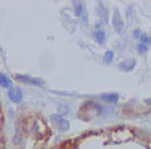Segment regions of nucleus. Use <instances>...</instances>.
Returning <instances> with one entry per match:
<instances>
[{
	"instance_id": "1",
	"label": "nucleus",
	"mask_w": 151,
	"mask_h": 149,
	"mask_svg": "<svg viewBox=\"0 0 151 149\" xmlns=\"http://www.w3.org/2000/svg\"><path fill=\"white\" fill-rule=\"evenodd\" d=\"M74 5H76V13H77V16H81V17H83V20L86 21L85 9H83V7H82V3H81L80 0H74Z\"/></svg>"
},
{
	"instance_id": "2",
	"label": "nucleus",
	"mask_w": 151,
	"mask_h": 149,
	"mask_svg": "<svg viewBox=\"0 0 151 149\" xmlns=\"http://www.w3.org/2000/svg\"><path fill=\"white\" fill-rule=\"evenodd\" d=\"M9 96H11V99L13 100V102H20L21 100V91L19 89H12L9 91Z\"/></svg>"
},
{
	"instance_id": "3",
	"label": "nucleus",
	"mask_w": 151,
	"mask_h": 149,
	"mask_svg": "<svg viewBox=\"0 0 151 149\" xmlns=\"http://www.w3.org/2000/svg\"><path fill=\"white\" fill-rule=\"evenodd\" d=\"M114 26L118 32L122 29V21L119 20V15H118V12H115V15H114Z\"/></svg>"
},
{
	"instance_id": "4",
	"label": "nucleus",
	"mask_w": 151,
	"mask_h": 149,
	"mask_svg": "<svg viewBox=\"0 0 151 149\" xmlns=\"http://www.w3.org/2000/svg\"><path fill=\"white\" fill-rule=\"evenodd\" d=\"M96 38H97V41H98L99 44H104L105 42V33L102 31L96 32Z\"/></svg>"
},
{
	"instance_id": "5",
	"label": "nucleus",
	"mask_w": 151,
	"mask_h": 149,
	"mask_svg": "<svg viewBox=\"0 0 151 149\" xmlns=\"http://www.w3.org/2000/svg\"><path fill=\"white\" fill-rule=\"evenodd\" d=\"M1 84H3V87H9V84H11L7 75H4V74H1Z\"/></svg>"
},
{
	"instance_id": "6",
	"label": "nucleus",
	"mask_w": 151,
	"mask_h": 149,
	"mask_svg": "<svg viewBox=\"0 0 151 149\" xmlns=\"http://www.w3.org/2000/svg\"><path fill=\"white\" fill-rule=\"evenodd\" d=\"M111 60H113V53L111 52H107L106 55H105V61H106V62H109V61H111Z\"/></svg>"
},
{
	"instance_id": "7",
	"label": "nucleus",
	"mask_w": 151,
	"mask_h": 149,
	"mask_svg": "<svg viewBox=\"0 0 151 149\" xmlns=\"http://www.w3.org/2000/svg\"><path fill=\"white\" fill-rule=\"evenodd\" d=\"M141 38H142V44H150V41H151L149 37H146V36H142Z\"/></svg>"
},
{
	"instance_id": "8",
	"label": "nucleus",
	"mask_w": 151,
	"mask_h": 149,
	"mask_svg": "<svg viewBox=\"0 0 151 149\" xmlns=\"http://www.w3.org/2000/svg\"><path fill=\"white\" fill-rule=\"evenodd\" d=\"M138 49H139V52H146V49H147V48L145 46V45H139V48H138Z\"/></svg>"
},
{
	"instance_id": "9",
	"label": "nucleus",
	"mask_w": 151,
	"mask_h": 149,
	"mask_svg": "<svg viewBox=\"0 0 151 149\" xmlns=\"http://www.w3.org/2000/svg\"><path fill=\"white\" fill-rule=\"evenodd\" d=\"M139 33H141V32H139V31H135V32H134V36H135V37H138V36H139Z\"/></svg>"
}]
</instances>
